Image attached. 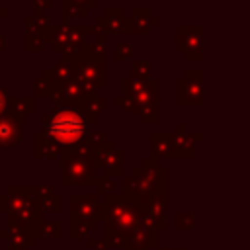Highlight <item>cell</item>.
Masks as SVG:
<instances>
[{
    "mask_svg": "<svg viewBox=\"0 0 250 250\" xmlns=\"http://www.w3.org/2000/svg\"><path fill=\"white\" fill-rule=\"evenodd\" d=\"M88 131L86 117L78 107H55L45 115V135L59 146H76L84 141Z\"/></svg>",
    "mask_w": 250,
    "mask_h": 250,
    "instance_id": "1",
    "label": "cell"
},
{
    "mask_svg": "<svg viewBox=\"0 0 250 250\" xmlns=\"http://www.w3.org/2000/svg\"><path fill=\"white\" fill-rule=\"evenodd\" d=\"M90 170H92V160L88 158V154H82V152L66 154L64 164H62V176H64L66 184H70V182H86V176L92 174Z\"/></svg>",
    "mask_w": 250,
    "mask_h": 250,
    "instance_id": "2",
    "label": "cell"
},
{
    "mask_svg": "<svg viewBox=\"0 0 250 250\" xmlns=\"http://www.w3.org/2000/svg\"><path fill=\"white\" fill-rule=\"evenodd\" d=\"M21 139V119L14 113L0 117V146H14Z\"/></svg>",
    "mask_w": 250,
    "mask_h": 250,
    "instance_id": "3",
    "label": "cell"
},
{
    "mask_svg": "<svg viewBox=\"0 0 250 250\" xmlns=\"http://www.w3.org/2000/svg\"><path fill=\"white\" fill-rule=\"evenodd\" d=\"M86 27H59L55 29V49L62 51H76V45L82 41Z\"/></svg>",
    "mask_w": 250,
    "mask_h": 250,
    "instance_id": "4",
    "label": "cell"
},
{
    "mask_svg": "<svg viewBox=\"0 0 250 250\" xmlns=\"http://www.w3.org/2000/svg\"><path fill=\"white\" fill-rule=\"evenodd\" d=\"M8 107V100H6V90L4 88H0V117L2 115H6V109Z\"/></svg>",
    "mask_w": 250,
    "mask_h": 250,
    "instance_id": "5",
    "label": "cell"
},
{
    "mask_svg": "<svg viewBox=\"0 0 250 250\" xmlns=\"http://www.w3.org/2000/svg\"><path fill=\"white\" fill-rule=\"evenodd\" d=\"M117 47H119V49H117V53H115V59H121L123 55H125V57H129V55H131L129 45H123V43H121V45H117Z\"/></svg>",
    "mask_w": 250,
    "mask_h": 250,
    "instance_id": "6",
    "label": "cell"
}]
</instances>
